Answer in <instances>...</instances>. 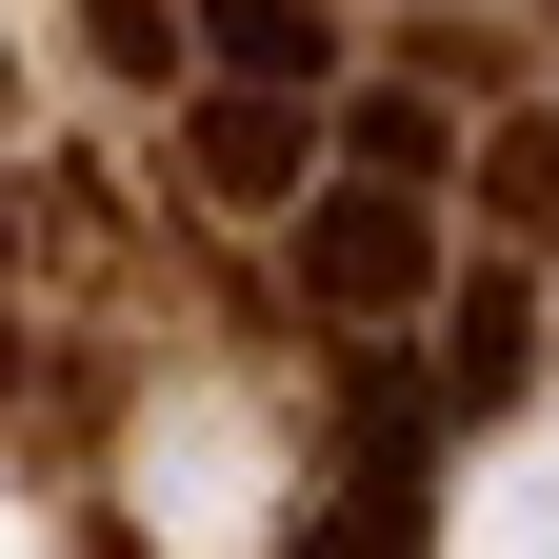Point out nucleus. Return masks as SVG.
Returning <instances> with one entry per match:
<instances>
[{"mask_svg":"<svg viewBox=\"0 0 559 559\" xmlns=\"http://www.w3.org/2000/svg\"><path fill=\"white\" fill-rule=\"evenodd\" d=\"M539 380H559V300L520 260H460L440 280V419H520Z\"/></svg>","mask_w":559,"mask_h":559,"instance_id":"f257e3e1","label":"nucleus"},{"mask_svg":"<svg viewBox=\"0 0 559 559\" xmlns=\"http://www.w3.org/2000/svg\"><path fill=\"white\" fill-rule=\"evenodd\" d=\"M300 300H320V320L440 300V221H419V200H300Z\"/></svg>","mask_w":559,"mask_h":559,"instance_id":"f03ea898","label":"nucleus"},{"mask_svg":"<svg viewBox=\"0 0 559 559\" xmlns=\"http://www.w3.org/2000/svg\"><path fill=\"white\" fill-rule=\"evenodd\" d=\"M200 60H221V100H340V21L320 0H200Z\"/></svg>","mask_w":559,"mask_h":559,"instance_id":"7ed1b4c3","label":"nucleus"},{"mask_svg":"<svg viewBox=\"0 0 559 559\" xmlns=\"http://www.w3.org/2000/svg\"><path fill=\"white\" fill-rule=\"evenodd\" d=\"M180 160H200V200H300V180H320V120H300V100H200Z\"/></svg>","mask_w":559,"mask_h":559,"instance_id":"20e7f679","label":"nucleus"},{"mask_svg":"<svg viewBox=\"0 0 559 559\" xmlns=\"http://www.w3.org/2000/svg\"><path fill=\"white\" fill-rule=\"evenodd\" d=\"M340 160H360V200H419V180H460V120L419 81H360V100H340Z\"/></svg>","mask_w":559,"mask_h":559,"instance_id":"39448f33","label":"nucleus"},{"mask_svg":"<svg viewBox=\"0 0 559 559\" xmlns=\"http://www.w3.org/2000/svg\"><path fill=\"white\" fill-rule=\"evenodd\" d=\"M479 221H500V240H559V100L479 120Z\"/></svg>","mask_w":559,"mask_h":559,"instance_id":"423d86ee","label":"nucleus"},{"mask_svg":"<svg viewBox=\"0 0 559 559\" xmlns=\"http://www.w3.org/2000/svg\"><path fill=\"white\" fill-rule=\"evenodd\" d=\"M0 400H21V320H0Z\"/></svg>","mask_w":559,"mask_h":559,"instance_id":"0eeeda50","label":"nucleus"},{"mask_svg":"<svg viewBox=\"0 0 559 559\" xmlns=\"http://www.w3.org/2000/svg\"><path fill=\"white\" fill-rule=\"evenodd\" d=\"M0 260H21V200H0Z\"/></svg>","mask_w":559,"mask_h":559,"instance_id":"6e6552de","label":"nucleus"},{"mask_svg":"<svg viewBox=\"0 0 559 559\" xmlns=\"http://www.w3.org/2000/svg\"><path fill=\"white\" fill-rule=\"evenodd\" d=\"M100 559H120V539H100Z\"/></svg>","mask_w":559,"mask_h":559,"instance_id":"1a4fd4ad","label":"nucleus"}]
</instances>
